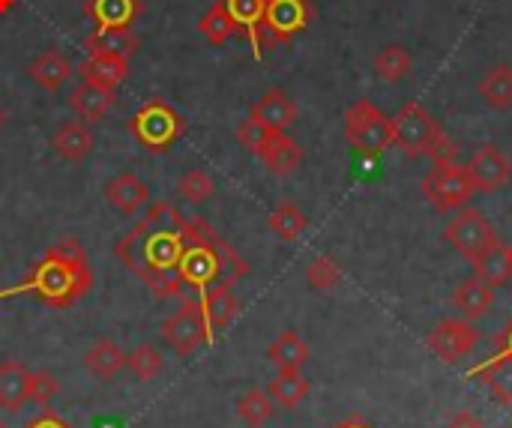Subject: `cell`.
<instances>
[{
    "label": "cell",
    "mask_w": 512,
    "mask_h": 428,
    "mask_svg": "<svg viewBox=\"0 0 512 428\" xmlns=\"http://www.w3.org/2000/svg\"><path fill=\"white\" fill-rule=\"evenodd\" d=\"M189 222L168 201L153 204L114 246L120 264L135 273L156 297H180L183 282L177 264L183 258Z\"/></svg>",
    "instance_id": "6da1fadb"
},
{
    "label": "cell",
    "mask_w": 512,
    "mask_h": 428,
    "mask_svg": "<svg viewBox=\"0 0 512 428\" xmlns=\"http://www.w3.org/2000/svg\"><path fill=\"white\" fill-rule=\"evenodd\" d=\"M93 288V270L87 261V252L75 237H60L45 258L33 267V273L12 291H3V297L12 294H33L42 306L51 309H72L78 300L87 297Z\"/></svg>",
    "instance_id": "7a4b0ae2"
},
{
    "label": "cell",
    "mask_w": 512,
    "mask_h": 428,
    "mask_svg": "<svg viewBox=\"0 0 512 428\" xmlns=\"http://www.w3.org/2000/svg\"><path fill=\"white\" fill-rule=\"evenodd\" d=\"M177 273L183 282L180 300H192L207 288H234L249 273V264L207 222L192 219Z\"/></svg>",
    "instance_id": "3957f363"
},
{
    "label": "cell",
    "mask_w": 512,
    "mask_h": 428,
    "mask_svg": "<svg viewBox=\"0 0 512 428\" xmlns=\"http://www.w3.org/2000/svg\"><path fill=\"white\" fill-rule=\"evenodd\" d=\"M129 132L135 135V141L144 150L168 153L186 135V120H183V114L174 105H168L162 99H150L129 120Z\"/></svg>",
    "instance_id": "277c9868"
},
{
    "label": "cell",
    "mask_w": 512,
    "mask_h": 428,
    "mask_svg": "<svg viewBox=\"0 0 512 428\" xmlns=\"http://www.w3.org/2000/svg\"><path fill=\"white\" fill-rule=\"evenodd\" d=\"M345 138L360 156H381L387 153L396 138H393V120L372 102V99H357L348 114H345Z\"/></svg>",
    "instance_id": "5b68a950"
},
{
    "label": "cell",
    "mask_w": 512,
    "mask_h": 428,
    "mask_svg": "<svg viewBox=\"0 0 512 428\" xmlns=\"http://www.w3.org/2000/svg\"><path fill=\"white\" fill-rule=\"evenodd\" d=\"M474 183L468 177L465 168L459 165H435L426 177H423V195L429 198L432 207L444 210H462L471 195H474Z\"/></svg>",
    "instance_id": "8992f818"
},
{
    "label": "cell",
    "mask_w": 512,
    "mask_h": 428,
    "mask_svg": "<svg viewBox=\"0 0 512 428\" xmlns=\"http://www.w3.org/2000/svg\"><path fill=\"white\" fill-rule=\"evenodd\" d=\"M438 129H441L438 120H435V117L429 114V108L420 105V102L402 105V111L393 117V138H396V147H399L405 156H411V159L426 156V150H429V144H432V138H435Z\"/></svg>",
    "instance_id": "52a82bcc"
},
{
    "label": "cell",
    "mask_w": 512,
    "mask_h": 428,
    "mask_svg": "<svg viewBox=\"0 0 512 428\" xmlns=\"http://www.w3.org/2000/svg\"><path fill=\"white\" fill-rule=\"evenodd\" d=\"M444 240L459 252L465 255L468 261H477L483 252H489L498 240L495 228L486 222V216L480 210H462L444 231Z\"/></svg>",
    "instance_id": "ba28073f"
},
{
    "label": "cell",
    "mask_w": 512,
    "mask_h": 428,
    "mask_svg": "<svg viewBox=\"0 0 512 428\" xmlns=\"http://www.w3.org/2000/svg\"><path fill=\"white\" fill-rule=\"evenodd\" d=\"M162 342L177 354V357H192L201 345H210L213 336L207 330V321L201 315V309L195 303H183V309L177 315H171L162 324Z\"/></svg>",
    "instance_id": "9c48e42d"
},
{
    "label": "cell",
    "mask_w": 512,
    "mask_h": 428,
    "mask_svg": "<svg viewBox=\"0 0 512 428\" xmlns=\"http://www.w3.org/2000/svg\"><path fill=\"white\" fill-rule=\"evenodd\" d=\"M309 0H267L264 6V33L267 42H291L312 21Z\"/></svg>",
    "instance_id": "30bf717a"
},
{
    "label": "cell",
    "mask_w": 512,
    "mask_h": 428,
    "mask_svg": "<svg viewBox=\"0 0 512 428\" xmlns=\"http://www.w3.org/2000/svg\"><path fill=\"white\" fill-rule=\"evenodd\" d=\"M477 345H480V330L471 321H441L429 336V348L444 363H459Z\"/></svg>",
    "instance_id": "8fae6325"
},
{
    "label": "cell",
    "mask_w": 512,
    "mask_h": 428,
    "mask_svg": "<svg viewBox=\"0 0 512 428\" xmlns=\"http://www.w3.org/2000/svg\"><path fill=\"white\" fill-rule=\"evenodd\" d=\"M468 177L474 183L477 192H498L510 183L512 177V162L507 159V153L495 144H483L471 162H468Z\"/></svg>",
    "instance_id": "7c38bea8"
},
{
    "label": "cell",
    "mask_w": 512,
    "mask_h": 428,
    "mask_svg": "<svg viewBox=\"0 0 512 428\" xmlns=\"http://www.w3.org/2000/svg\"><path fill=\"white\" fill-rule=\"evenodd\" d=\"M183 303H195V306L201 309V315H204L207 330H210L213 339H216V336L237 318V312H240V300L231 294V288H207V291H201L198 297L183 300Z\"/></svg>",
    "instance_id": "4fadbf2b"
},
{
    "label": "cell",
    "mask_w": 512,
    "mask_h": 428,
    "mask_svg": "<svg viewBox=\"0 0 512 428\" xmlns=\"http://www.w3.org/2000/svg\"><path fill=\"white\" fill-rule=\"evenodd\" d=\"M141 0H87L84 15L96 30H129L141 15Z\"/></svg>",
    "instance_id": "5bb4252c"
},
{
    "label": "cell",
    "mask_w": 512,
    "mask_h": 428,
    "mask_svg": "<svg viewBox=\"0 0 512 428\" xmlns=\"http://www.w3.org/2000/svg\"><path fill=\"white\" fill-rule=\"evenodd\" d=\"M252 117L261 120V123H264L267 129H273V132H288V129L294 126V120H297V105H294V99H291L285 90L273 87V90H267V93L252 105Z\"/></svg>",
    "instance_id": "9a60e30c"
},
{
    "label": "cell",
    "mask_w": 512,
    "mask_h": 428,
    "mask_svg": "<svg viewBox=\"0 0 512 428\" xmlns=\"http://www.w3.org/2000/svg\"><path fill=\"white\" fill-rule=\"evenodd\" d=\"M231 21L237 24V33H243L252 48H255V57L264 54V6L267 0H222Z\"/></svg>",
    "instance_id": "2e32d148"
},
{
    "label": "cell",
    "mask_w": 512,
    "mask_h": 428,
    "mask_svg": "<svg viewBox=\"0 0 512 428\" xmlns=\"http://www.w3.org/2000/svg\"><path fill=\"white\" fill-rule=\"evenodd\" d=\"M30 381H33V372L24 369V363L18 360L0 363V408L9 414L21 411L24 402H30Z\"/></svg>",
    "instance_id": "e0dca14e"
},
{
    "label": "cell",
    "mask_w": 512,
    "mask_h": 428,
    "mask_svg": "<svg viewBox=\"0 0 512 428\" xmlns=\"http://www.w3.org/2000/svg\"><path fill=\"white\" fill-rule=\"evenodd\" d=\"M105 198L117 213L135 216L147 201H150V186L144 180H138L135 174H117L108 186H105Z\"/></svg>",
    "instance_id": "ac0fdd59"
},
{
    "label": "cell",
    "mask_w": 512,
    "mask_h": 428,
    "mask_svg": "<svg viewBox=\"0 0 512 428\" xmlns=\"http://www.w3.org/2000/svg\"><path fill=\"white\" fill-rule=\"evenodd\" d=\"M78 75L99 87H114L129 78V57H111V54H87V60L78 66Z\"/></svg>",
    "instance_id": "d6986e66"
},
{
    "label": "cell",
    "mask_w": 512,
    "mask_h": 428,
    "mask_svg": "<svg viewBox=\"0 0 512 428\" xmlns=\"http://www.w3.org/2000/svg\"><path fill=\"white\" fill-rule=\"evenodd\" d=\"M492 303H495V288H492L489 282H483L480 276L465 279V282L456 288V294H453V306L462 312L465 321L483 318V315L492 309Z\"/></svg>",
    "instance_id": "ffe728a7"
},
{
    "label": "cell",
    "mask_w": 512,
    "mask_h": 428,
    "mask_svg": "<svg viewBox=\"0 0 512 428\" xmlns=\"http://www.w3.org/2000/svg\"><path fill=\"white\" fill-rule=\"evenodd\" d=\"M114 99H117V93H114V87H99V84H90V81H81L75 90H72V96H69V105L84 117V120H90V123H99L108 111H111V105H114Z\"/></svg>",
    "instance_id": "44dd1931"
},
{
    "label": "cell",
    "mask_w": 512,
    "mask_h": 428,
    "mask_svg": "<svg viewBox=\"0 0 512 428\" xmlns=\"http://www.w3.org/2000/svg\"><path fill=\"white\" fill-rule=\"evenodd\" d=\"M51 147H54V153H57L60 159H66V162H81V159L93 150V132H90V126L81 123V120H66V123L54 132Z\"/></svg>",
    "instance_id": "7402d4cb"
},
{
    "label": "cell",
    "mask_w": 512,
    "mask_h": 428,
    "mask_svg": "<svg viewBox=\"0 0 512 428\" xmlns=\"http://www.w3.org/2000/svg\"><path fill=\"white\" fill-rule=\"evenodd\" d=\"M261 162L273 171V174H291L300 168L303 162V147L288 135V132H273L261 150Z\"/></svg>",
    "instance_id": "603a6c76"
},
{
    "label": "cell",
    "mask_w": 512,
    "mask_h": 428,
    "mask_svg": "<svg viewBox=\"0 0 512 428\" xmlns=\"http://www.w3.org/2000/svg\"><path fill=\"white\" fill-rule=\"evenodd\" d=\"M477 93L483 102L495 111H510L512 108V66L510 63H495L486 69V75L477 84Z\"/></svg>",
    "instance_id": "cb8c5ba5"
},
{
    "label": "cell",
    "mask_w": 512,
    "mask_h": 428,
    "mask_svg": "<svg viewBox=\"0 0 512 428\" xmlns=\"http://www.w3.org/2000/svg\"><path fill=\"white\" fill-rule=\"evenodd\" d=\"M27 75H30V81H36L42 90L57 93V90L72 78V66H69V60H66L60 51H45V54H39V57L27 66Z\"/></svg>",
    "instance_id": "d4e9b609"
},
{
    "label": "cell",
    "mask_w": 512,
    "mask_h": 428,
    "mask_svg": "<svg viewBox=\"0 0 512 428\" xmlns=\"http://www.w3.org/2000/svg\"><path fill=\"white\" fill-rule=\"evenodd\" d=\"M138 45L141 39L132 27L129 30H93L84 39L87 54H111V57H132Z\"/></svg>",
    "instance_id": "484cf974"
},
{
    "label": "cell",
    "mask_w": 512,
    "mask_h": 428,
    "mask_svg": "<svg viewBox=\"0 0 512 428\" xmlns=\"http://www.w3.org/2000/svg\"><path fill=\"white\" fill-rule=\"evenodd\" d=\"M84 363H87V372L96 375L99 381H114L117 372L126 366V354L114 339H99L96 345H90Z\"/></svg>",
    "instance_id": "4316f807"
},
{
    "label": "cell",
    "mask_w": 512,
    "mask_h": 428,
    "mask_svg": "<svg viewBox=\"0 0 512 428\" xmlns=\"http://www.w3.org/2000/svg\"><path fill=\"white\" fill-rule=\"evenodd\" d=\"M267 357L279 372H300L309 363V345L294 330H288L270 345Z\"/></svg>",
    "instance_id": "83f0119b"
},
{
    "label": "cell",
    "mask_w": 512,
    "mask_h": 428,
    "mask_svg": "<svg viewBox=\"0 0 512 428\" xmlns=\"http://www.w3.org/2000/svg\"><path fill=\"white\" fill-rule=\"evenodd\" d=\"M474 267H477V276L483 279V282H489L492 288H498V285H504V282H510L512 279V258H510V246H504V243H495L489 252H483L477 261H471Z\"/></svg>",
    "instance_id": "f1b7e54d"
},
{
    "label": "cell",
    "mask_w": 512,
    "mask_h": 428,
    "mask_svg": "<svg viewBox=\"0 0 512 428\" xmlns=\"http://www.w3.org/2000/svg\"><path fill=\"white\" fill-rule=\"evenodd\" d=\"M474 375H480L486 384H489V390L498 396V402L501 405H512V357L510 354H498L492 363H486L483 369H477Z\"/></svg>",
    "instance_id": "f546056e"
},
{
    "label": "cell",
    "mask_w": 512,
    "mask_h": 428,
    "mask_svg": "<svg viewBox=\"0 0 512 428\" xmlns=\"http://www.w3.org/2000/svg\"><path fill=\"white\" fill-rule=\"evenodd\" d=\"M198 30H201V36H204L210 45H225V42L237 33V24L231 21L225 3L216 0V3L198 18Z\"/></svg>",
    "instance_id": "4dcf8cb0"
},
{
    "label": "cell",
    "mask_w": 512,
    "mask_h": 428,
    "mask_svg": "<svg viewBox=\"0 0 512 428\" xmlns=\"http://www.w3.org/2000/svg\"><path fill=\"white\" fill-rule=\"evenodd\" d=\"M270 399L282 408H297L306 396H309V381L300 372H279L270 387H267Z\"/></svg>",
    "instance_id": "1f68e13d"
},
{
    "label": "cell",
    "mask_w": 512,
    "mask_h": 428,
    "mask_svg": "<svg viewBox=\"0 0 512 428\" xmlns=\"http://www.w3.org/2000/svg\"><path fill=\"white\" fill-rule=\"evenodd\" d=\"M408 72H411V54L405 45H387L375 57V75L387 84H399L402 78H408Z\"/></svg>",
    "instance_id": "d6a6232c"
},
{
    "label": "cell",
    "mask_w": 512,
    "mask_h": 428,
    "mask_svg": "<svg viewBox=\"0 0 512 428\" xmlns=\"http://www.w3.org/2000/svg\"><path fill=\"white\" fill-rule=\"evenodd\" d=\"M306 216H303V210L294 204V201H282L273 213H270V231L279 237V240H285V243H291V240H297L303 231H306Z\"/></svg>",
    "instance_id": "836d02e7"
},
{
    "label": "cell",
    "mask_w": 512,
    "mask_h": 428,
    "mask_svg": "<svg viewBox=\"0 0 512 428\" xmlns=\"http://www.w3.org/2000/svg\"><path fill=\"white\" fill-rule=\"evenodd\" d=\"M276 411V402L270 399V393L264 390H249L240 402H237V417L249 428H261L264 423H270Z\"/></svg>",
    "instance_id": "e575fe53"
},
{
    "label": "cell",
    "mask_w": 512,
    "mask_h": 428,
    "mask_svg": "<svg viewBox=\"0 0 512 428\" xmlns=\"http://www.w3.org/2000/svg\"><path fill=\"white\" fill-rule=\"evenodd\" d=\"M126 366L138 381H153L159 375V369H162V354L150 342H144L132 354H126Z\"/></svg>",
    "instance_id": "d590c367"
},
{
    "label": "cell",
    "mask_w": 512,
    "mask_h": 428,
    "mask_svg": "<svg viewBox=\"0 0 512 428\" xmlns=\"http://www.w3.org/2000/svg\"><path fill=\"white\" fill-rule=\"evenodd\" d=\"M177 192L189 204H204V201H210L216 186H213V177L207 171H186L177 183Z\"/></svg>",
    "instance_id": "8d00e7d4"
},
{
    "label": "cell",
    "mask_w": 512,
    "mask_h": 428,
    "mask_svg": "<svg viewBox=\"0 0 512 428\" xmlns=\"http://www.w3.org/2000/svg\"><path fill=\"white\" fill-rule=\"evenodd\" d=\"M306 282H309L315 291H333V288L342 282V270H339V264H336L333 258L321 255V258H315V261L309 264Z\"/></svg>",
    "instance_id": "74e56055"
},
{
    "label": "cell",
    "mask_w": 512,
    "mask_h": 428,
    "mask_svg": "<svg viewBox=\"0 0 512 428\" xmlns=\"http://www.w3.org/2000/svg\"><path fill=\"white\" fill-rule=\"evenodd\" d=\"M273 135V129H267L261 120H255L252 114L240 123V129H237V141L249 150V153H255V156H261V150H264V144H267V138Z\"/></svg>",
    "instance_id": "f35d334b"
},
{
    "label": "cell",
    "mask_w": 512,
    "mask_h": 428,
    "mask_svg": "<svg viewBox=\"0 0 512 428\" xmlns=\"http://www.w3.org/2000/svg\"><path fill=\"white\" fill-rule=\"evenodd\" d=\"M456 153H459V147L453 144V138H450L444 129L435 132V138H432V144H429V150H426V156H429L435 165H456Z\"/></svg>",
    "instance_id": "ab89813d"
},
{
    "label": "cell",
    "mask_w": 512,
    "mask_h": 428,
    "mask_svg": "<svg viewBox=\"0 0 512 428\" xmlns=\"http://www.w3.org/2000/svg\"><path fill=\"white\" fill-rule=\"evenodd\" d=\"M57 393H60V384H57L54 375H48V372H33V381H30V402L45 405V402H51Z\"/></svg>",
    "instance_id": "60d3db41"
},
{
    "label": "cell",
    "mask_w": 512,
    "mask_h": 428,
    "mask_svg": "<svg viewBox=\"0 0 512 428\" xmlns=\"http://www.w3.org/2000/svg\"><path fill=\"white\" fill-rule=\"evenodd\" d=\"M24 428H72V426H69L63 417H57V414H51V411H48V414L33 417V420H30Z\"/></svg>",
    "instance_id": "b9f144b4"
},
{
    "label": "cell",
    "mask_w": 512,
    "mask_h": 428,
    "mask_svg": "<svg viewBox=\"0 0 512 428\" xmlns=\"http://www.w3.org/2000/svg\"><path fill=\"white\" fill-rule=\"evenodd\" d=\"M447 428H483V423H480V417L474 411H462V414L453 417V423Z\"/></svg>",
    "instance_id": "7bdbcfd3"
},
{
    "label": "cell",
    "mask_w": 512,
    "mask_h": 428,
    "mask_svg": "<svg viewBox=\"0 0 512 428\" xmlns=\"http://www.w3.org/2000/svg\"><path fill=\"white\" fill-rule=\"evenodd\" d=\"M501 351H504V354H510V357H512V324L507 327V333L501 336Z\"/></svg>",
    "instance_id": "ee69618b"
},
{
    "label": "cell",
    "mask_w": 512,
    "mask_h": 428,
    "mask_svg": "<svg viewBox=\"0 0 512 428\" xmlns=\"http://www.w3.org/2000/svg\"><path fill=\"white\" fill-rule=\"evenodd\" d=\"M336 428H372V426H366L363 420H348V423H342V426H336Z\"/></svg>",
    "instance_id": "f6af8a7d"
},
{
    "label": "cell",
    "mask_w": 512,
    "mask_h": 428,
    "mask_svg": "<svg viewBox=\"0 0 512 428\" xmlns=\"http://www.w3.org/2000/svg\"><path fill=\"white\" fill-rule=\"evenodd\" d=\"M15 3H18V0H0V15H3V12H9Z\"/></svg>",
    "instance_id": "bcb514c9"
},
{
    "label": "cell",
    "mask_w": 512,
    "mask_h": 428,
    "mask_svg": "<svg viewBox=\"0 0 512 428\" xmlns=\"http://www.w3.org/2000/svg\"><path fill=\"white\" fill-rule=\"evenodd\" d=\"M3 120H6V114H3V108H0V126H3Z\"/></svg>",
    "instance_id": "7dc6e473"
},
{
    "label": "cell",
    "mask_w": 512,
    "mask_h": 428,
    "mask_svg": "<svg viewBox=\"0 0 512 428\" xmlns=\"http://www.w3.org/2000/svg\"><path fill=\"white\" fill-rule=\"evenodd\" d=\"M0 428H6V426H3V420H0Z\"/></svg>",
    "instance_id": "c3c4849f"
},
{
    "label": "cell",
    "mask_w": 512,
    "mask_h": 428,
    "mask_svg": "<svg viewBox=\"0 0 512 428\" xmlns=\"http://www.w3.org/2000/svg\"><path fill=\"white\" fill-rule=\"evenodd\" d=\"M0 300H3V291H0Z\"/></svg>",
    "instance_id": "681fc988"
},
{
    "label": "cell",
    "mask_w": 512,
    "mask_h": 428,
    "mask_svg": "<svg viewBox=\"0 0 512 428\" xmlns=\"http://www.w3.org/2000/svg\"><path fill=\"white\" fill-rule=\"evenodd\" d=\"M510 258H512V246H510Z\"/></svg>",
    "instance_id": "f907efd6"
},
{
    "label": "cell",
    "mask_w": 512,
    "mask_h": 428,
    "mask_svg": "<svg viewBox=\"0 0 512 428\" xmlns=\"http://www.w3.org/2000/svg\"><path fill=\"white\" fill-rule=\"evenodd\" d=\"M507 428H512V423H510V426H507Z\"/></svg>",
    "instance_id": "816d5d0a"
}]
</instances>
